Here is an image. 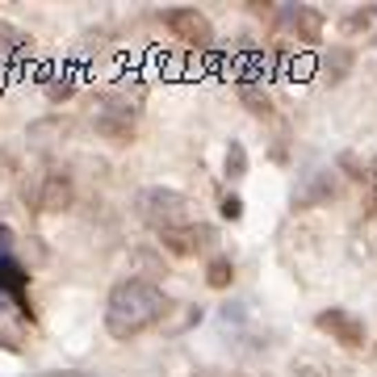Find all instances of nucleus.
Masks as SVG:
<instances>
[{
  "instance_id": "1",
  "label": "nucleus",
  "mask_w": 377,
  "mask_h": 377,
  "mask_svg": "<svg viewBox=\"0 0 377 377\" xmlns=\"http://www.w3.org/2000/svg\"><path fill=\"white\" fill-rule=\"evenodd\" d=\"M172 310V298L159 289L151 277H126L110 289V302H105V332L114 340H139L143 332L159 327Z\"/></svg>"
},
{
  "instance_id": "2",
  "label": "nucleus",
  "mask_w": 377,
  "mask_h": 377,
  "mask_svg": "<svg viewBox=\"0 0 377 377\" xmlns=\"http://www.w3.org/2000/svg\"><path fill=\"white\" fill-rule=\"evenodd\" d=\"M134 214L155 227V231H176V227H197V210L185 193L164 189V185H147L134 193Z\"/></svg>"
},
{
  "instance_id": "3",
  "label": "nucleus",
  "mask_w": 377,
  "mask_h": 377,
  "mask_svg": "<svg viewBox=\"0 0 377 377\" xmlns=\"http://www.w3.org/2000/svg\"><path fill=\"white\" fill-rule=\"evenodd\" d=\"M92 130L114 143V147H130L139 139V105H130L122 92H101L92 101V114H88Z\"/></svg>"
},
{
  "instance_id": "4",
  "label": "nucleus",
  "mask_w": 377,
  "mask_h": 377,
  "mask_svg": "<svg viewBox=\"0 0 377 377\" xmlns=\"http://www.w3.org/2000/svg\"><path fill=\"white\" fill-rule=\"evenodd\" d=\"M21 201H26L34 214H63V210L76 201V185H72L68 172L46 168V172H38V176L21 189Z\"/></svg>"
},
{
  "instance_id": "5",
  "label": "nucleus",
  "mask_w": 377,
  "mask_h": 377,
  "mask_svg": "<svg viewBox=\"0 0 377 377\" xmlns=\"http://www.w3.org/2000/svg\"><path fill=\"white\" fill-rule=\"evenodd\" d=\"M314 327L323 332V336H332L340 348H348V352H360L365 348V340H369V332H365V318H356L352 310H344V306H327V310H318L314 314Z\"/></svg>"
},
{
  "instance_id": "6",
  "label": "nucleus",
  "mask_w": 377,
  "mask_h": 377,
  "mask_svg": "<svg viewBox=\"0 0 377 377\" xmlns=\"http://www.w3.org/2000/svg\"><path fill=\"white\" fill-rule=\"evenodd\" d=\"M159 17H164V26H168L185 46H193V50H210V46H214V26H210V17H205L201 9L176 5V9H164Z\"/></svg>"
},
{
  "instance_id": "7",
  "label": "nucleus",
  "mask_w": 377,
  "mask_h": 377,
  "mask_svg": "<svg viewBox=\"0 0 377 377\" xmlns=\"http://www.w3.org/2000/svg\"><path fill=\"white\" fill-rule=\"evenodd\" d=\"M0 294H9L17 302V310L26 314V323H34V306H30V273L17 264L13 252H0Z\"/></svg>"
},
{
  "instance_id": "8",
  "label": "nucleus",
  "mask_w": 377,
  "mask_h": 377,
  "mask_svg": "<svg viewBox=\"0 0 377 377\" xmlns=\"http://www.w3.org/2000/svg\"><path fill=\"white\" fill-rule=\"evenodd\" d=\"M210 239V231L197 223V227H176V231H159V243H164V252H172V256H197L201 252V243Z\"/></svg>"
},
{
  "instance_id": "9",
  "label": "nucleus",
  "mask_w": 377,
  "mask_h": 377,
  "mask_svg": "<svg viewBox=\"0 0 377 377\" xmlns=\"http://www.w3.org/2000/svg\"><path fill=\"white\" fill-rule=\"evenodd\" d=\"M323 26H327V17H323L314 5H294V13H289V30L298 34V42L318 46V42H323Z\"/></svg>"
},
{
  "instance_id": "10",
  "label": "nucleus",
  "mask_w": 377,
  "mask_h": 377,
  "mask_svg": "<svg viewBox=\"0 0 377 377\" xmlns=\"http://www.w3.org/2000/svg\"><path fill=\"white\" fill-rule=\"evenodd\" d=\"M76 88H80V76H76L72 68H46V72H42V96H46L50 105L76 96Z\"/></svg>"
},
{
  "instance_id": "11",
  "label": "nucleus",
  "mask_w": 377,
  "mask_h": 377,
  "mask_svg": "<svg viewBox=\"0 0 377 377\" xmlns=\"http://www.w3.org/2000/svg\"><path fill=\"white\" fill-rule=\"evenodd\" d=\"M352 63H356V55H352L348 46H332V50H323V55H318V72H323L327 84H344L348 72H352Z\"/></svg>"
},
{
  "instance_id": "12",
  "label": "nucleus",
  "mask_w": 377,
  "mask_h": 377,
  "mask_svg": "<svg viewBox=\"0 0 377 377\" xmlns=\"http://www.w3.org/2000/svg\"><path fill=\"white\" fill-rule=\"evenodd\" d=\"M377 5H365V9H352L344 21H340V30L348 34V38H356V34H365L369 42H377Z\"/></svg>"
},
{
  "instance_id": "13",
  "label": "nucleus",
  "mask_w": 377,
  "mask_h": 377,
  "mask_svg": "<svg viewBox=\"0 0 377 377\" xmlns=\"http://www.w3.org/2000/svg\"><path fill=\"white\" fill-rule=\"evenodd\" d=\"M205 285H210V289H231V285H235V264H231L227 256H214V260L205 264Z\"/></svg>"
},
{
  "instance_id": "14",
  "label": "nucleus",
  "mask_w": 377,
  "mask_h": 377,
  "mask_svg": "<svg viewBox=\"0 0 377 377\" xmlns=\"http://www.w3.org/2000/svg\"><path fill=\"white\" fill-rule=\"evenodd\" d=\"M239 101L247 105L256 118H273V101H268V92H260V88L247 84V80H239Z\"/></svg>"
},
{
  "instance_id": "15",
  "label": "nucleus",
  "mask_w": 377,
  "mask_h": 377,
  "mask_svg": "<svg viewBox=\"0 0 377 377\" xmlns=\"http://www.w3.org/2000/svg\"><path fill=\"white\" fill-rule=\"evenodd\" d=\"M0 50H9V55H30V34H21L17 26H9L0 17Z\"/></svg>"
},
{
  "instance_id": "16",
  "label": "nucleus",
  "mask_w": 377,
  "mask_h": 377,
  "mask_svg": "<svg viewBox=\"0 0 377 377\" xmlns=\"http://www.w3.org/2000/svg\"><path fill=\"white\" fill-rule=\"evenodd\" d=\"M223 168H227V181H243V176H247V147H243V143H231V147H227Z\"/></svg>"
},
{
  "instance_id": "17",
  "label": "nucleus",
  "mask_w": 377,
  "mask_h": 377,
  "mask_svg": "<svg viewBox=\"0 0 377 377\" xmlns=\"http://www.w3.org/2000/svg\"><path fill=\"white\" fill-rule=\"evenodd\" d=\"M327 197H336V176L332 172H318L314 176V189L306 193V201H327Z\"/></svg>"
},
{
  "instance_id": "18",
  "label": "nucleus",
  "mask_w": 377,
  "mask_h": 377,
  "mask_svg": "<svg viewBox=\"0 0 377 377\" xmlns=\"http://www.w3.org/2000/svg\"><path fill=\"white\" fill-rule=\"evenodd\" d=\"M289 377H332L323 365H314V360H294L289 365Z\"/></svg>"
},
{
  "instance_id": "19",
  "label": "nucleus",
  "mask_w": 377,
  "mask_h": 377,
  "mask_svg": "<svg viewBox=\"0 0 377 377\" xmlns=\"http://www.w3.org/2000/svg\"><path fill=\"white\" fill-rule=\"evenodd\" d=\"M218 210H223V218H227V223H239V218H243V197H235V193H227Z\"/></svg>"
},
{
  "instance_id": "20",
  "label": "nucleus",
  "mask_w": 377,
  "mask_h": 377,
  "mask_svg": "<svg viewBox=\"0 0 377 377\" xmlns=\"http://www.w3.org/2000/svg\"><path fill=\"white\" fill-rule=\"evenodd\" d=\"M13 168H17V159L9 151H0V172H13Z\"/></svg>"
},
{
  "instance_id": "21",
  "label": "nucleus",
  "mask_w": 377,
  "mask_h": 377,
  "mask_svg": "<svg viewBox=\"0 0 377 377\" xmlns=\"http://www.w3.org/2000/svg\"><path fill=\"white\" fill-rule=\"evenodd\" d=\"M42 377H88V373H76V369H50V373H42Z\"/></svg>"
},
{
  "instance_id": "22",
  "label": "nucleus",
  "mask_w": 377,
  "mask_h": 377,
  "mask_svg": "<svg viewBox=\"0 0 377 377\" xmlns=\"http://www.w3.org/2000/svg\"><path fill=\"white\" fill-rule=\"evenodd\" d=\"M13 247V231L9 227H0V252H9Z\"/></svg>"
},
{
  "instance_id": "23",
  "label": "nucleus",
  "mask_w": 377,
  "mask_h": 377,
  "mask_svg": "<svg viewBox=\"0 0 377 377\" xmlns=\"http://www.w3.org/2000/svg\"><path fill=\"white\" fill-rule=\"evenodd\" d=\"M369 189L377 193V159H373V164H369Z\"/></svg>"
},
{
  "instance_id": "24",
  "label": "nucleus",
  "mask_w": 377,
  "mask_h": 377,
  "mask_svg": "<svg viewBox=\"0 0 377 377\" xmlns=\"http://www.w3.org/2000/svg\"><path fill=\"white\" fill-rule=\"evenodd\" d=\"M5 298H9V294H0V314H5V306H9V302H5Z\"/></svg>"
},
{
  "instance_id": "25",
  "label": "nucleus",
  "mask_w": 377,
  "mask_h": 377,
  "mask_svg": "<svg viewBox=\"0 0 377 377\" xmlns=\"http://www.w3.org/2000/svg\"><path fill=\"white\" fill-rule=\"evenodd\" d=\"M193 377H218V373H193Z\"/></svg>"
}]
</instances>
